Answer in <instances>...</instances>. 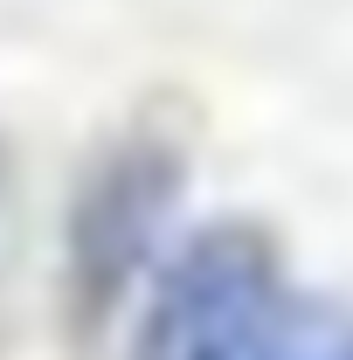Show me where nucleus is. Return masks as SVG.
<instances>
[{"label": "nucleus", "mask_w": 353, "mask_h": 360, "mask_svg": "<svg viewBox=\"0 0 353 360\" xmlns=\"http://www.w3.org/2000/svg\"><path fill=\"white\" fill-rule=\"evenodd\" d=\"M319 319L257 222H208L160 264L132 360H298Z\"/></svg>", "instance_id": "f257e3e1"}, {"label": "nucleus", "mask_w": 353, "mask_h": 360, "mask_svg": "<svg viewBox=\"0 0 353 360\" xmlns=\"http://www.w3.org/2000/svg\"><path fill=\"white\" fill-rule=\"evenodd\" d=\"M174 194H180V160L160 139H118L84 174L77 208H70V284H77L90 319L160 250Z\"/></svg>", "instance_id": "f03ea898"}, {"label": "nucleus", "mask_w": 353, "mask_h": 360, "mask_svg": "<svg viewBox=\"0 0 353 360\" xmlns=\"http://www.w3.org/2000/svg\"><path fill=\"white\" fill-rule=\"evenodd\" d=\"M298 360H353V333H340V326H326V319H319Z\"/></svg>", "instance_id": "7ed1b4c3"}]
</instances>
